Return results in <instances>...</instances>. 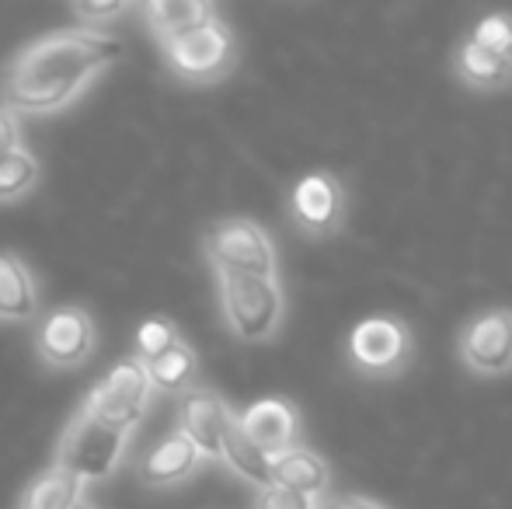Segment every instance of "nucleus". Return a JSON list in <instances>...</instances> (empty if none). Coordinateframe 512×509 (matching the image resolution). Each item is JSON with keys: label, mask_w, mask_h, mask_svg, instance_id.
Masks as SVG:
<instances>
[{"label": "nucleus", "mask_w": 512, "mask_h": 509, "mask_svg": "<svg viewBox=\"0 0 512 509\" xmlns=\"http://www.w3.org/2000/svg\"><path fill=\"white\" fill-rule=\"evenodd\" d=\"M272 485H283V489L310 499H324V492H328V464L314 450L293 447L286 454L272 457Z\"/></svg>", "instance_id": "4468645a"}, {"label": "nucleus", "mask_w": 512, "mask_h": 509, "mask_svg": "<svg viewBox=\"0 0 512 509\" xmlns=\"http://www.w3.org/2000/svg\"><path fill=\"white\" fill-rule=\"evenodd\" d=\"M206 255L213 269L230 276H262L276 279V245L269 231L248 217L220 220L206 234Z\"/></svg>", "instance_id": "20e7f679"}, {"label": "nucleus", "mask_w": 512, "mask_h": 509, "mask_svg": "<svg viewBox=\"0 0 512 509\" xmlns=\"http://www.w3.org/2000/svg\"><path fill=\"white\" fill-rule=\"evenodd\" d=\"M349 363L359 377L366 381H394L411 367L415 356V335H411L408 321L394 318V314H373L363 318L349 332Z\"/></svg>", "instance_id": "f03ea898"}, {"label": "nucleus", "mask_w": 512, "mask_h": 509, "mask_svg": "<svg viewBox=\"0 0 512 509\" xmlns=\"http://www.w3.org/2000/svg\"><path fill=\"white\" fill-rule=\"evenodd\" d=\"M467 42L485 53H495V56H506L512 60V14L509 11H495V14H485V18L474 21L471 35Z\"/></svg>", "instance_id": "412c9836"}, {"label": "nucleus", "mask_w": 512, "mask_h": 509, "mask_svg": "<svg viewBox=\"0 0 512 509\" xmlns=\"http://www.w3.org/2000/svg\"><path fill=\"white\" fill-rule=\"evenodd\" d=\"M255 509H321V499L300 496V492H290L283 485H269V489L258 492Z\"/></svg>", "instance_id": "b1692460"}, {"label": "nucleus", "mask_w": 512, "mask_h": 509, "mask_svg": "<svg viewBox=\"0 0 512 509\" xmlns=\"http://www.w3.org/2000/svg\"><path fill=\"white\" fill-rule=\"evenodd\" d=\"M220 304L227 328L241 342H265L283 325V286L279 279L262 276H220Z\"/></svg>", "instance_id": "7ed1b4c3"}, {"label": "nucleus", "mask_w": 512, "mask_h": 509, "mask_svg": "<svg viewBox=\"0 0 512 509\" xmlns=\"http://www.w3.org/2000/svg\"><path fill=\"white\" fill-rule=\"evenodd\" d=\"M345 189L331 171H310L290 192V217L307 238H331L345 224Z\"/></svg>", "instance_id": "6e6552de"}, {"label": "nucleus", "mask_w": 512, "mask_h": 509, "mask_svg": "<svg viewBox=\"0 0 512 509\" xmlns=\"http://www.w3.org/2000/svg\"><path fill=\"white\" fill-rule=\"evenodd\" d=\"M42 360L53 367H77L91 353V321L77 307H60L39 325L35 335Z\"/></svg>", "instance_id": "f8f14e48"}, {"label": "nucleus", "mask_w": 512, "mask_h": 509, "mask_svg": "<svg viewBox=\"0 0 512 509\" xmlns=\"http://www.w3.org/2000/svg\"><path fill=\"white\" fill-rule=\"evenodd\" d=\"M35 314V283L18 255H0V318L25 321Z\"/></svg>", "instance_id": "f3484780"}, {"label": "nucleus", "mask_w": 512, "mask_h": 509, "mask_svg": "<svg viewBox=\"0 0 512 509\" xmlns=\"http://www.w3.org/2000/svg\"><path fill=\"white\" fill-rule=\"evenodd\" d=\"M199 450L196 443L189 440V436L182 433H171L164 443H157L154 450H150V457L143 461L140 475L147 485H175V482H185V478L196 471L199 464Z\"/></svg>", "instance_id": "2eb2a0df"}, {"label": "nucleus", "mask_w": 512, "mask_h": 509, "mask_svg": "<svg viewBox=\"0 0 512 509\" xmlns=\"http://www.w3.org/2000/svg\"><path fill=\"white\" fill-rule=\"evenodd\" d=\"M143 14H147L150 28H154L164 46L216 18L213 4H206V0H154V4L143 7Z\"/></svg>", "instance_id": "dca6fc26"}, {"label": "nucleus", "mask_w": 512, "mask_h": 509, "mask_svg": "<svg viewBox=\"0 0 512 509\" xmlns=\"http://www.w3.org/2000/svg\"><path fill=\"white\" fill-rule=\"evenodd\" d=\"M126 436L129 433L108 426L95 412L81 408L77 419L67 426V433H63L60 461L56 464L67 468L70 475H77L81 482L84 478H105L115 468V461H119L122 447H126Z\"/></svg>", "instance_id": "39448f33"}, {"label": "nucleus", "mask_w": 512, "mask_h": 509, "mask_svg": "<svg viewBox=\"0 0 512 509\" xmlns=\"http://www.w3.org/2000/svg\"><path fill=\"white\" fill-rule=\"evenodd\" d=\"M164 53H168V63L175 74H182L185 81L203 84V81H216V77H223L234 67L237 49L230 28L220 18H213L203 28H196V32L168 42Z\"/></svg>", "instance_id": "0eeeda50"}, {"label": "nucleus", "mask_w": 512, "mask_h": 509, "mask_svg": "<svg viewBox=\"0 0 512 509\" xmlns=\"http://www.w3.org/2000/svg\"><path fill=\"white\" fill-rule=\"evenodd\" d=\"M241 433L262 450L265 457H279L297 447L300 440V412L286 398H262L237 415Z\"/></svg>", "instance_id": "9d476101"}, {"label": "nucleus", "mask_w": 512, "mask_h": 509, "mask_svg": "<svg viewBox=\"0 0 512 509\" xmlns=\"http://www.w3.org/2000/svg\"><path fill=\"white\" fill-rule=\"evenodd\" d=\"M453 74H457V81L464 84V88L492 95V91H506L512 84V60L485 53V49L471 46V42L464 39L453 49Z\"/></svg>", "instance_id": "ddd939ff"}, {"label": "nucleus", "mask_w": 512, "mask_h": 509, "mask_svg": "<svg viewBox=\"0 0 512 509\" xmlns=\"http://www.w3.org/2000/svg\"><path fill=\"white\" fill-rule=\"evenodd\" d=\"M77 503H81V478L53 464L32 482V489L21 499V509H74Z\"/></svg>", "instance_id": "6ab92c4d"}, {"label": "nucleus", "mask_w": 512, "mask_h": 509, "mask_svg": "<svg viewBox=\"0 0 512 509\" xmlns=\"http://www.w3.org/2000/svg\"><path fill=\"white\" fill-rule=\"evenodd\" d=\"M147 370L150 387H161V391H185L196 377V353H192L185 342H175L168 353L154 356V360L143 363Z\"/></svg>", "instance_id": "aec40b11"}, {"label": "nucleus", "mask_w": 512, "mask_h": 509, "mask_svg": "<svg viewBox=\"0 0 512 509\" xmlns=\"http://www.w3.org/2000/svg\"><path fill=\"white\" fill-rule=\"evenodd\" d=\"M147 398H150L147 370H143V363L126 360V363H119V367H115L112 374L95 387V391H91V398L84 408L95 412L98 419L108 422V426L129 433V429L143 419Z\"/></svg>", "instance_id": "1a4fd4ad"}, {"label": "nucleus", "mask_w": 512, "mask_h": 509, "mask_svg": "<svg viewBox=\"0 0 512 509\" xmlns=\"http://www.w3.org/2000/svg\"><path fill=\"white\" fill-rule=\"evenodd\" d=\"M74 509H95V506H88V503H77Z\"/></svg>", "instance_id": "cd10ccee"}, {"label": "nucleus", "mask_w": 512, "mask_h": 509, "mask_svg": "<svg viewBox=\"0 0 512 509\" xmlns=\"http://www.w3.org/2000/svg\"><path fill=\"white\" fill-rule=\"evenodd\" d=\"M230 415L234 412L216 391L192 387L182 394V405H178V422H182L178 433L189 436L203 457H223V429H227Z\"/></svg>", "instance_id": "9b49d317"}, {"label": "nucleus", "mask_w": 512, "mask_h": 509, "mask_svg": "<svg viewBox=\"0 0 512 509\" xmlns=\"http://www.w3.org/2000/svg\"><path fill=\"white\" fill-rule=\"evenodd\" d=\"M223 461H227L241 478L255 482L258 489H269V485H272V461L248 440V436L241 433V422H237V415H230L227 429H223Z\"/></svg>", "instance_id": "a211bd4d"}, {"label": "nucleus", "mask_w": 512, "mask_h": 509, "mask_svg": "<svg viewBox=\"0 0 512 509\" xmlns=\"http://www.w3.org/2000/svg\"><path fill=\"white\" fill-rule=\"evenodd\" d=\"M136 342H140V356H143V363H147V360H154V356L168 353L178 342V335H175V328L164 325V321H143L140 332H136Z\"/></svg>", "instance_id": "5701e85b"}, {"label": "nucleus", "mask_w": 512, "mask_h": 509, "mask_svg": "<svg viewBox=\"0 0 512 509\" xmlns=\"http://www.w3.org/2000/svg\"><path fill=\"white\" fill-rule=\"evenodd\" d=\"M321 509H387L377 499L366 496H338V499H321Z\"/></svg>", "instance_id": "bb28decb"}, {"label": "nucleus", "mask_w": 512, "mask_h": 509, "mask_svg": "<svg viewBox=\"0 0 512 509\" xmlns=\"http://www.w3.org/2000/svg\"><path fill=\"white\" fill-rule=\"evenodd\" d=\"M122 42L102 32L46 35L14 60L4 81V102L14 112H53L67 105L98 70L122 56Z\"/></svg>", "instance_id": "f257e3e1"}, {"label": "nucleus", "mask_w": 512, "mask_h": 509, "mask_svg": "<svg viewBox=\"0 0 512 509\" xmlns=\"http://www.w3.org/2000/svg\"><path fill=\"white\" fill-rule=\"evenodd\" d=\"M122 11H126L122 0H112V4H77V14H81L84 21H105V18L122 14Z\"/></svg>", "instance_id": "a878e982"}, {"label": "nucleus", "mask_w": 512, "mask_h": 509, "mask_svg": "<svg viewBox=\"0 0 512 509\" xmlns=\"http://www.w3.org/2000/svg\"><path fill=\"white\" fill-rule=\"evenodd\" d=\"M457 356L474 377L512 374V307H488L474 314L457 335Z\"/></svg>", "instance_id": "423d86ee"}, {"label": "nucleus", "mask_w": 512, "mask_h": 509, "mask_svg": "<svg viewBox=\"0 0 512 509\" xmlns=\"http://www.w3.org/2000/svg\"><path fill=\"white\" fill-rule=\"evenodd\" d=\"M35 175H39V164L28 150H14V154L0 157V199H18L21 192L32 189Z\"/></svg>", "instance_id": "4be33fe9"}, {"label": "nucleus", "mask_w": 512, "mask_h": 509, "mask_svg": "<svg viewBox=\"0 0 512 509\" xmlns=\"http://www.w3.org/2000/svg\"><path fill=\"white\" fill-rule=\"evenodd\" d=\"M18 119H14L11 109H0V157L14 154V150L21 147L18 143Z\"/></svg>", "instance_id": "393cba45"}]
</instances>
